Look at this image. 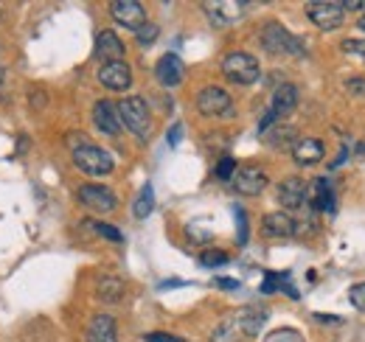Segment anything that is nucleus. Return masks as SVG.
Wrapping results in <instances>:
<instances>
[{
    "instance_id": "c9c22d12",
    "label": "nucleus",
    "mask_w": 365,
    "mask_h": 342,
    "mask_svg": "<svg viewBox=\"0 0 365 342\" xmlns=\"http://www.w3.org/2000/svg\"><path fill=\"white\" fill-rule=\"evenodd\" d=\"M343 11H365V3L363 0H349V3H340Z\"/></svg>"
},
{
    "instance_id": "ea45409f",
    "label": "nucleus",
    "mask_w": 365,
    "mask_h": 342,
    "mask_svg": "<svg viewBox=\"0 0 365 342\" xmlns=\"http://www.w3.org/2000/svg\"><path fill=\"white\" fill-rule=\"evenodd\" d=\"M360 28L365 31V14H363V20H360Z\"/></svg>"
},
{
    "instance_id": "9b49d317",
    "label": "nucleus",
    "mask_w": 365,
    "mask_h": 342,
    "mask_svg": "<svg viewBox=\"0 0 365 342\" xmlns=\"http://www.w3.org/2000/svg\"><path fill=\"white\" fill-rule=\"evenodd\" d=\"M79 200L93 208V211H98V214H110L118 202H115V197H113V191L110 188H104V185H82L79 191Z\"/></svg>"
},
{
    "instance_id": "39448f33",
    "label": "nucleus",
    "mask_w": 365,
    "mask_h": 342,
    "mask_svg": "<svg viewBox=\"0 0 365 342\" xmlns=\"http://www.w3.org/2000/svg\"><path fill=\"white\" fill-rule=\"evenodd\" d=\"M197 110L202 115H211V118H217V115H233V101H230V95L222 87H205L197 95Z\"/></svg>"
},
{
    "instance_id": "aec40b11",
    "label": "nucleus",
    "mask_w": 365,
    "mask_h": 342,
    "mask_svg": "<svg viewBox=\"0 0 365 342\" xmlns=\"http://www.w3.org/2000/svg\"><path fill=\"white\" fill-rule=\"evenodd\" d=\"M264 233L273 236V239H287V236H295V219L289 214H267L262 222Z\"/></svg>"
},
{
    "instance_id": "f704fd0d",
    "label": "nucleus",
    "mask_w": 365,
    "mask_h": 342,
    "mask_svg": "<svg viewBox=\"0 0 365 342\" xmlns=\"http://www.w3.org/2000/svg\"><path fill=\"white\" fill-rule=\"evenodd\" d=\"M146 342H182L180 337H172V334H146Z\"/></svg>"
},
{
    "instance_id": "f03ea898",
    "label": "nucleus",
    "mask_w": 365,
    "mask_h": 342,
    "mask_svg": "<svg viewBox=\"0 0 365 342\" xmlns=\"http://www.w3.org/2000/svg\"><path fill=\"white\" fill-rule=\"evenodd\" d=\"M262 45L270 53H289V56H307V45L301 43V37L289 34L281 23H267L262 28Z\"/></svg>"
},
{
    "instance_id": "f3484780",
    "label": "nucleus",
    "mask_w": 365,
    "mask_h": 342,
    "mask_svg": "<svg viewBox=\"0 0 365 342\" xmlns=\"http://www.w3.org/2000/svg\"><path fill=\"white\" fill-rule=\"evenodd\" d=\"M88 342H118L115 320L110 314H96L88 326Z\"/></svg>"
},
{
    "instance_id": "6e6552de",
    "label": "nucleus",
    "mask_w": 365,
    "mask_h": 342,
    "mask_svg": "<svg viewBox=\"0 0 365 342\" xmlns=\"http://www.w3.org/2000/svg\"><path fill=\"white\" fill-rule=\"evenodd\" d=\"M233 188L245 197H256L267 188V174L256 166H245V169H236L233 174Z\"/></svg>"
},
{
    "instance_id": "423d86ee",
    "label": "nucleus",
    "mask_w": 365,
    "mask_h": 342,
    "mask_svg": "<svg viewBox=\"0 0 365 342\" xmlns=\"http://www.w3.org/2000/svg\"><path fill=\"white\" fill-rule=\"evenodd\" d=\"M307 17H309L318 28L331 31V28L343 26L346 11H343V6H340V3H309V6H307Z\"/></svg>"
},
{
    "instance_id": "473e14b6",
    "label": "nucleus",
    "mask_w": 365,
    "mask_h": 342,
    "mask_svg": "<svg viewBox=\"0 0 365 342\" xmlns=\"http://www.w3.org/2000/svg\"><path fill=\"white\" fill-rule=\"evenodd\" d=\"M343 51H349V53H360L365 59V40H346L343 43Z\"/></svg>"
},
{
    "instance_id": "c756f323",
    "label": "nucleus",
    "mask_w": 365,
    "mask_h": 342,
    "mask_svg": "<svg viewBox=\"0 0 365 342\" xmlns=\"http://www.w3.org/2000/svg\"><path fill=\"white\" fill-rule=\"evenodd\" d=\"M349 300L354 303V309L365 311V281H363V284H357V286H351V289H349Z\"/></svg>"
},
{
    "instance_id": "2f4dec72",
    "label": "nucleus",
    "mask_w": 365,
    "mask_h": 342,
    "mask_svg": "<svg viewBox=\"0 0 365 342\" xmlns=\"http://www.w3.org/2000/svg\"><path fill=\"white\" fill-rule=\"evenodd\" d=\"M267 342H304L295 331H289V328H281V331H275L267 337Z\"/></svg>"
},
{
    "instance_id": "a19ab883",
    "label": "nucleus",
    "mask_w": 365,
    "mask_h": 342,
    "mask_svg": "<svg viewBox=\"0 0 365 342\" xmlns=\"http://www.w3.org/2000/svg\"><path fill=\"white\" fill-rule=\"evenodd\" d=\"M0 82H3V68H0Z\"/></svg>"
},
{
    "instance_id": "7c9ffc66",
    "label": "nucleus",
    "mask_w": 365,
    "mask_h": 342,
    "mask_svg": "<svg viewBox=\"0 0 365 342\" xmlns=\"http://www.w3.org/2000/svg\"><path fill=\"white\" fill-rule=\"evenodd\" d=\"M233 214H236V224H239V244H247V216L242 208H233Z\"/></svg>"
},
{
    "instance_id": "5701e85b",
    "label": "nucleus",
    "mask_w": 365,
    "mask_h": 342,
    "mask_svg": "<svg viewBox=\"0 0 365 342\" xmlns=\"http://www.w3.org/2000/svg\"><path fill=\"white\" fill-rule=\"evenodd\" d=\"M152 208H155V191H152V185L146 182V185L140 188V194H138L135 205H133V214H135V219H146V216L152 214Z\"/></svg>"
},
{
    "instance_id": "1a4fd4ad",
    "label": "nucleus",
    "mask_w": 365,
    "mask_h": 342,
    "mask_svg": "<svg viewBox=\"0 0 365 342\" xmlns=\"http://www.w3.org/2000/svg\"><path fill=\"white\" fill-rule=\"evenodd\" d=\"M307 182L301 177H287L278 182V202L287 208V211H298L304 202H307Z\"/></svg>"
},
{
    "instance_id": "412c9836",
    "label": "nucleus",
    "mask_w": 365,
    "mask_h": 342,
    "mask_svg": "<svg viewBox=\"0 0 365 342\" xmlns=\"http://www.w3.org/2000/svg\"><path fill=\"white\" fill-rule=\"evenodd\" d=\"M247 3H233V0H225V3H205V11H211V20L217 23H233L245 14Z\"/></svg>"
},
{
    "instance_id": "4c0bfd02",
    "label": "nucleus",
    "mask_w": 365,
    "mask_h": 342,
    "mask_svg": "<svg viewBox=\"0 0 365 342\" xmlns=\"http://www.w3.org/2000/svg\"><path fill=\"white\" fill-rule=\"evenodd\" d=\"M349 90L351 93H365V79H349Z\"/></svg>"
},
{
    "instance_id": "e433bc0d",
    "label": "nucleus",
    "mask_w": 365,
    "mask_h": 342,
    "mask_svg": "<svg viewBox=\"0 0 365 342\" xmlns=\"http://www.w3.org/2000/svg\"><path fill=\"white\" fill-rule=\"evenodd\" d=\"M180 138H182V124H175L172 132H169V143H172V146H178V143H180Z\"/></svg>"
},
{
    "instance_id": "393cba45",
    "label": "nucleus",
    "mask_w": 365,
    "mask_h": 342,
    "mask_svg": "<svg viewBox=\"0 0 365 342\" xmlns=\"http://www.w3.org/2000/svg\"><path fill=\"white\" fill-rule=\"evenodd\" d=\"M98 295L104 300H118L124 295V284L118 278H104V281H98Z\"/></svg>"
},
{
    "instance_id": "dca6fc26",
    "label": "nucleus",
    "mask_w": 365,
    "mask_h": 342,
    "mask_svg": "<svg viewBox=\"0 0 365 342\" xmlns=\"http://www.w3.org/2000/svg\"><path fill=\"white\" fill-rule=\"evenodd\" d=\"M96 53H98V59H104V65L107 62H121L124 59V43L115 37V31H101L96 37Z\"/></svg>"
},
{
    "instance_id": "4be33fe9",
    "label": "nucleus",
    "mask_w": 365,
    "mask_h": 342,
    "mask_svg": "<svg viewBox=\"0 0 365 342\" xmlns=\"http://www.w3.org/2000/svg\"><path fill=\"white\" fill-rule=\"evenodd\" d=\"M264 138L275 149H289V146H295V127H281L278 124L270 132H264Z\"/></svg>"
},
{
    "instance_id": "f257e3e1",
    "label": "nucleus",
    "mask_w": 365,
    "mask_h": 342,
    "mask_svg": "<svg viewBox=\"0 0 365 342\" xmlns=\"http://www.w3.org/2000/svg\"><path fill=\"white\" fill-rule=\"evenodd\" d=\"M222 73L233 85H253V82H259L262 68H259L256 56H250L245 51H233L222 59Z\"/></svg>"
},
{
    "instance_id": "ddd939ff",
    "label": "nucleus",
    "mask_w": 365,
    "mask_h": 342,
    "mask_svg": "<svg viewBox=\"0 0 365 342\" xmlns=\"http://www.w3.org/2000/svg\"><path fill=\"white\" fill-rule=\"evenodd\" d=\"M267 309H259V306H245L239 314H236V326L245 337H259V331L264 328L267 323Z\"/></svg>"
},
{
    "instance_id": "20e7f679",
    "label": "nucleus",
    "mask_w": 365,
    "mask_h": 342,
    "mask_svg": "<svg viewBox=\"0 0 365 342\" xmlns=\"http://www.w3.org/2000/svg\"><path fill=\"white\" fill-rule=\"evenodd\" d=\"M73 163H76V169L91 174V177H107V174H113V157H110V152H104L101 146H93V143H85V146H76L73 149Z\"/></svg>"
},
{
    "instance_id": "a211bd4d",
    "label": "nucleus",
    "mask_w": 365,
    "mask_h": 342,
    "mask_svg": "<svg viewBox=\"0 0 365 342\" xmlns=\"http://www.w3.org/2000/svg\"><path fill=\"white\" fill-rule=\"evenodd\" d=\"M295 107H298V90H295V85H289V82H287V85H281L273 93L270 113H273L275 118H284V115H289Z\"/></svg>"
},
{
    "instance_id": "0eeeda50",
    "label": "nucleus",
    "mask_w": 365,
    "mask_h": 342,
    "mask_svg": "<svg viewBox=\"0 0 365 342\" xmlns=\"http://www.w3.org/2000/svg\"><path fill=\"white\" fill-rule=\"evenodd\" d=\"M110 14H113V20H115L118 26L133 28V31H138V28L146 23V9H143L138 0H115V3L110 6Z\"/></svg>"
},
{
    "instance_id": "2eb2a0df",
    "label": "nucleus",
    "mask_w": 365,
    "mask_h": 342,
    "mask_svg": "<svg viewBox=\"0 0 365 342\" xmlns=\"http://www.w3.org/2000/svg\"><path fill=\"white\" fill-rule=\"evenodd\" d=\"M323 155H326V146H323V140H318V138H304V140H298V143L292 146V157H295L298 166L320 163Z\"/></svg>"
},
{
    "instance_id": "58836bf2",
    "label": "nucleus",
    "mask_w": 365,
    "mask_h": 342,
    "mask_svg": "<svg viewBox=\"0 0 365 342\" xmlns=\"http://www.w3.org/2000/svg\"><path fill=\"white\" fill-rule=\"evenodd\" d=\"M217 286H222V289H239V281H233V278H220Z\"/></svg>"
},
{
    "instance_id": "bb28decb",
    "label": "nucleus",
    "mask_w": 365,
    "mask_h": 342,
    "mask_svg": "<svg viewBox=\"0 0 365 342\" xmlns=\"http://www.w3.org/2000/svg\"><path fill=\"white\" fill-rule=\"evenodd\" d=\"M200 261L205 264V266H222V264H228V253H222V250H205Z\"/></svg>"
},
{
    "instance_id": "f8f14e48",
    "label": "nucleus",
    "mask_w": 365,
    "mask_h": 342,
    "mask_svg": "<svg viewBox=\"0 0 365 342\" xmlns=\"http://www.w3.org/2000/svg\"><path fill=\"white\" fill-rule=\"evenodd\" d=\"M93 121H96V127L101 129L104 135H118V132H121L118 107H115L113 101H107V98L96 101V107H93Z\"/></svg>"
},
{
    "instance_id": "7ed1b4c3",
    "label": "nucleus",
    "mask_w": 365,
    "mask_h": 342,
    "mask_svg": "<svg viewBox=\"0 0 365 342\" xmlns=\"http://www.w3.org/2000/svg\"><path fill=\"white\" fill-rule=\"evenodd\" d=\"M118 107V115H121V124L130 129L133 135H138L140 140L149 138V107L140 95H130L124 101L115 104Z\"/></svg>"
},
{
    "instance_id": "b1692460",
    "label": "nucleus",
    "mask_w": 365,
    "mask_h": 342,
    "mask_svg": "<svg viewBox=\"0 0 365 342\" xmlns=\"http://www.w3.org/2000/svg\"><path fill=\"white\" fill-rule=\"evenodd\" d=\"M239 337H242V331H239V326H236V317H228V320H222V323L214 328L211 342H236Z\"/></svg>"
},
{
    "instance_id": "6ab92c4d",
    "label": "nucleus",
    "mask_w": 365,
    "mask_h": 342,
    "mask_svg": "<svg viewBox=\"0 0 365 342\" xmlns=\"http://www.w3.org/2000/svg\"><path fill=\"white\" fill-rule=\"evenodd\" d=\"M307 202H312L315 211H326V214L334 211V194L329 180H315L312 188H307Z\"/></svg>"
},
{
    "instance_id": "cd10ccee",
    "label": "nucleus",
    "mask_w": 365,
    "mask_h": 342,
    "mask_svg": "<svg viewBox=\"0 0 365 342\" xmlns=\"http://www.w3.org/2000/svg\"><path fill=\"white\" fill-rule=\"evenodd\" d=\"M233 174H236V160L233 157H222L217 163V177L220 180H233Z\"/></svg>"
},
{
    "instance_id": "a878e982",
    "label": "nucleus",
    "mask_w": 365,
    "mask_h": 342,
    "mask_svg": "<svg viewBox=\"0 0 365 342\" xmlns=\"http://www.w3.org/2000/svg\"><path fill=\"white\" fill-rule=\"evenodd\" d=\"M135 34H138V43L140 45H152L155 40H158V26H155V23H143Z\"/></svg>"
},
{
    "instance_id": "9d476101",
    "label": "nucleus",
    "mask_w": 365,
    "mask_h": 342,
    "mask_svg": "<svg viewBox=\"0 0 365 342\" xmlns=\"http://www.w3.org/2000/svg\"><path fill=\"white\" fill-rule=\"evenodd\" d=\"M98 82L107 87V90L124 93L127 87L133 85V71L127 68V62H107L98 71Z\"/></svg>"
},
{
    "instance_id": "4468645a",
    "label": "nucleus",
    "mask_w": 365,
    "mask_h": 342,
    "mask_svg": "<svg viewBox=\"0 0 365 342\" xmlns=\"http://www.w3.org/2000/svg\"><path fill=\"white\" fill-rule=\"evenodd\" d=\"M155 73H158V82H160L163 87H178L182 82L180 56H178V53H163V56L158 59Z\"/></svg>"
},
{
    "instance_id": "72a5a7b5",
    "label": "nucleus",
    "mask_w": 365,
    "mask_h": 342,
    "mask_svg": "<svg viewBox=\"0 0 365 342\" xmlns=\"http://www.w3.org/2000/svg\"><path fill=\"white\" fill-rule=\"evenodd\" d=\"M278 281H281V275H264V286H262V292H275L278 289Z\"/></svg>"
},
{
    "instance_id": "c85d7f7f",
    "label": "nucleus",
    "mask_w": 365,
    "mask_h": 342,
    "mask_svg": "<svg viewBox=\"0 0 365 342\" xmlns=\"http://www.w3.org/2000/svg\"><path fill=\"white\" fill-rule=\"evenodd\" d=\"M93 227H96V233H98V236H104V239H110V242H115V244H118V242H124L121 230H115V227H110V224H101V222H98V224H93Z\"/></svg>"
}]
</instances>
